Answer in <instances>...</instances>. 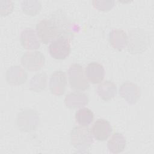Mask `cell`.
<instances>
[{
    "mask_svg": "<svg viewBox=\"0 0 154 154\" xmlns=\"http://www.w3.org/2000/svg\"><path fill=\"white\" fill-rule=\"evenodd\" d=\"M93 5L101 11H108L111 9L114 4V1H93Z\"/></svg>",
    "mask_w": 154,
    "mask_h": 154,
    "instance_id": "obj_20",
    "label": "cell"
},
{
    "mask_svg": "<svg viewBox=\"0 0 154 154\" xmlns=\"http://www.w3.org/2000/svg\"><path fill=\"white\" fill-rule=\"evenodd\" d=\"M39 122L38 116L34 110L25 109L19 112L16 118V125L23 132L34 131Z\"/></svg>",
    "mask_w": 154,
    "mask_h": 154,
    "instance_id": "obj_4",
    "label": "cell"
},
{
    "mask_svg": "<svg viewBox=\"0 0 154 154\" xmlns=\"http://www.w3.org/2000/svg\"><path fill=\"white\" fill-rule=\"evenodd\" d=\"M69 82L71 88L76 91H85L89 88L82 66L79 64H72L68 70Z\"/></svg>",
    "mask_w": 154,
    "mask_h": 154,
    "instance_id": "obj_3",
    "label": "cell"
},
{
    "mask_svg": "<svg viewBox=\"0 0 154 154\" xmlns=\"http://www.w3.org/2000/svg\"><path fill=\"white\" fill-rule=\"evenodd\" d=\"M46 74L42 73L35 75L30 81L29 88L31 90L38 92L44 90L46 85Z\"/></svg>",
    "mask_w": 154,
    "mask_h": 154,
    "instance_id": "obj_18",
    "label": "cell"
},
{
    "mask_svg": "<svg viewBox=\"0 0 154 154\" xmlns=\"http://www.w3.org/2000/svg\"><path fill=\"white\" fill-rule=\"evenodd\" d=\"M67 84L66 73L63 71L54 72L49 80V89L51 93L56 96H61L64 93Z\"/></svg>",
    "mask_w": 154,
    "mask_h": 154,
    "instance_id": "obj_7",
    "label": "cell"
},
{
    "mask_svg": "<svg viewBox=\"0 0 154 154\" xmlns=\"http://www.w3.org/2000/svg\"><path fill=\"white\" fill-rule=\"evenodd\" d=\"M97 93L102 100L105 101L109 100L116 95V85L111 81H105L99 85L97 88Z\"/></svg>",
    "mask_w": 154,
    "mask_h": 154,
    "instance_id": "obj_14",
    "label": "cell"
},
{
    "mask_svg": "<svg viewBox=\"0 0 154 154\" xmlns=\"http://www.w3.org/2000/svg\"><path fill=\"white\" fill-rule=\"evenodd\" d=\"M76 122L82 126H88L94 120V114L87 108L79 109L75 113Z\"/></svg>",
    "mask_w": 154,
    "mask_h": 154,
    "instance_id": "obj_17",
    "label": "cell"
},
{
    "mask_svg": "<svg viewBox=\"0 0 154 154\" xmlns=\"http://www.w3.org/2000/svg\"><path fill=\"white\" fill-rule=\"evenodd\" d=\"M120 94L128 103L132 104L140 98V90L137 85L126 82L120 87Z\"/></svg>",
    "mask_w": 154,
    "mask_h": 154,
    "instance_id": "obj_11",
    "label": "cell"
},
{
    "mask_svg": "<svg viewBox=\"0 0 154 154\" xmlns=\"http://www.w3.org/2000/svg\"><path fill=\"white\" fill-rule=\"evenodd\" d=\"M36 32L40 41L45 45L51 43L58 35V29L52 17L39 21L36 25Z\"/></svg>",
    "mask_w": 154,
    "mask_h": 154,
    "instance_id": "obj_2",
    "label": "cell"
},
{
    "mask_svg": "<svg viewBox=\"0 0 154 154\" xmlns=\"http://www.w3.org/2000/svg\"><path fill=\"white\" fill-rule=\"evenodd\" d=\"M70 139L72 146L81 152H88L87 150L93 143L91 132L87 126L74 127L70 132Z\"/></svg>",
    "mask_w": 154,
    "mask_h": 154,
    "instance_id": "obj_1",
    "label": "cell"
},
{
    "mask_svg": "<svg viewBox=\"0 0 154 154\" xmlns=\"http://www.w3.org/2000/svg\"><path fill=\"white\" fill-rule=\"evenodd\" d=\"M84 72L87 79L93 84L102 81L105 76L104 67L97 62L89 63L85 67Z\"/></svg>",
    "mask_w": 154,
    "mask_h": 154,
    "instance_id": "obj_9",
    "label": "cell"
},
{
    "mask_svg": "<svg viewBox=\"0 0 154 154\" xmlns=\"http://www.w3.org/2000/svg\"><path fill=\"white\" fill-rule=\"evenodd\" d=\"M112 132L110 123L106 120L99 119L93 125L91 133L97 141H104L108 139Z\"/></svg>",
    "mask_w": 154,
    "mask_h": 154,
    "instance_id": "obj_8",
    "label": "cell"
},
{
    "mask_svg": "<svg viewBox=\"0 0 154 154\" xmlns=\"http://www.w3.org/2000/svg\"><path fill=\"white\" fill-rule=\"evenodd\" d=\"M7 82L12 85H20L24 83L27 79V73L25 70L18 66L10 67L5 74Z\"/></svg>",
    "mask_w": 154,
    "mask_h": 154,
    "instance_id": "obj_12",
    "label": "cell"
},
{
    "mask_svg": "<svg viewBox=\"0 0 154 154\" xmlns=\"http://www.w3.org/2000/svg\"><path fill=\"white\" fill-rule=\"evenodd\" d=\"M65 104L70 108H76L83 106L88 103V98L87 96L81 92H73L65 97Z\"/></svg>",
    "mask_w": 154,
    "mask_h": 154,
    "instance_id": "obj_15",
    "label": "cell"
},
{
    "mask_svg": "<svg viewBox=\"0 0 154 154\" xmlns=\"http://www.w3.org/2000/svg\"><path fill=\"white\" fill-rule=\"evenodd\" d=\"M22 9L27 15L35 16L39 13L41 8V4L37 1H25L21 4Z\"/></svg>",
    "mask_w": 154,
    "mask_h": 154,
    "instance_id": "obj_19",
    "label": "cell"
},
{
    "mask_svg": "<svg viewBox=\"0 0 154 154\" xmlns=\"http://www.w3.org/2000/svg\"><path fill=\"white\" fill-rule=\"evenodd\" d=\"M20 40L22 47L26 49H37L40 46L37 34L31 28H27L22 31Z\"/></svg>",
    "mask_w": 154,
    "mask_h": 154,
    "instance_id": "obj_10",
    "label": "cell"
},
{
    "mask_svg": "<svg viewBox=\"0 0 154 154\" xmlns=\"http://www.w3.org/2000/svg\"><path fill=\"white\" fill-rule=\"evenodd\" d=\"M126 144V140L123 135L119 132H115L108 141V148L110 152L119 153L124 150Z\"/></svg>",
    "mask_w": 154,
    "mask_h": 154,
    "instance_id": "obj_16",
    "label": "cell"
},
{
    "mask_svg": "<svg viewBox=\"0 0 154 154\" xmlns=\"http://www.w3.org/2000/svg\"><path fill=\"white\" fill-rule=\"evenodd\" d=\"M44 55L37 51H28L25 52L21 57V64L29 71H37L40 70L45 64Z\"/></svg>",
    "mask_w": 154,
    "mask_h": 154,
    "instance_id": "obj_6",
    "label": "cell"
},
{
    "mask_svg": "<svg viewBox=\"0 0 154 154\" xmlns=\"http://www.w3.org/2000/svg\"><path fill=\"white\" fill-rule=\"evenodd\" d=\"M1 14L7 16L13 10V3L11 1H1Z\"/></svg>",
    "mask_w": 154,
    "mask_h": 154,
    "instance_id": "obj_21",
    "label": "cell"
},
{
    "mask_svg": "<svg viewBox=\"0 0 154 154\" xmlns=\"http://www.w3.org/2000/svg\"><path fill=\"white\" fill-rule=\"evenodd\" d=\"M49 52L55 59H65L70 52V39L63 36L57 37L49 43Z\"/></svg>",
    "mask_w": 154,
    "mask_h": 154,
    "instance_id": "obj_5",
    "label": "cell"
},
{
    "mask_svg": "<svg viewBox=\"0 0 154 154\" xmlns=\"http://www.w3.org/2000/svg\"><path fill=\"white\" fill-rule=\"evenodd\" d=\"M109 41L114 49L120 51L127 46L128 37L123 30L113 29L109 34Z\"/></svg>",
    "mask_w": 154,
    "mask_h": 154,
    "instance_id": "obj_13",
    "label": "cell"
}]
</instances>
